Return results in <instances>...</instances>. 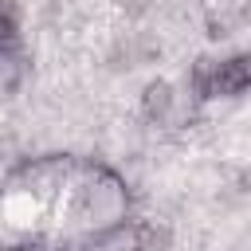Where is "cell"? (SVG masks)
<instances>
[{
	"label": "cell",
	"mask_w": 251,
	"mask_h": 251,
	"mask_svg": "<svg viewBox=\"0 0 251 251\" xmlns=\"http://www.w3.org/2000/svg\"><path fill=\"white\" fill-rule=\"evenodd\" d=\"M71 173H75V161L63 157V153H51V157H31V161L16 165L12 176H8V184L24 188V192H31V196H51L55 188L67 184Z\"/></svg>",
	"instance_id": "1"
},
{
	"label": "cell",
	"mask_w": 251,
	"mask_h": 251,
	"mask_svg": "<svg viewBox=\"0 0 251 251\" xmlns=\"http://www.w3.org/2000/svg\"><path fill=\"white\" fill-rule=\"evenodd\" d=\"M251 90V51H235L208 67V98H239Z\"/></svg>",
	"instance_id": "2"
},
{
	"label": "cell",
	"mask_w": 251,
	"mask_h": 251,
	"mask_svg": "<svg viewBox=\"0 0 251 251\" xmlns=\"http://www.w3.org/2000/svg\"><path fill=\"white\" fill-rule=\"evenodd\" d=\"M173 106H176V90H173L169 78H153V82H145V90H141V118H145V122L161 126V122L173 114Z\"/></svg>",
	"instance_id": "3"
},
{
	"label": "cell",
	"mask_w": 251,
	"mask_h": 251,
	"mask_svg": "<svg viewBox=\"0 0 251 251\" xmlns=\"http://www.w3.org/2000/svg\"><path fill=\"white\" fill-rule=\"evenodd\" d=\"M173 243V231L165 224H153V220H137L129 227V247L133 251H169Z\"/></svg>",
	"instance_id": "4"
},
{
	"label": "cell",
	"mask_w": 251,
	"mask_h": 251,
	"mask_svg": "<svg viewBox=\"0 0 251 251\" xmlns=\"http://www.w3.org/2000/svg\"><path fill=\"white\" fill-rule=\"evenodd\" d=\"M12 43H16V20L0 8V55H4V51H12Z\"/></svg>",
	"instance_id": "5"
},
{
	"label": "cell",
	"mask_w": 251,
	"mask_h": 251,
	"mask_svg": "<svg viewBox=\"0 0 251 251\" xmlns=\"http://www.w3.org/2000/svg\"><path fill=\"white\" fill-rule=\"evenodd\" d=\"M122 8H126V16H145L153 8V0H122Z\"/></svg>",
	"instance_id": "6"
}]
</instances>
